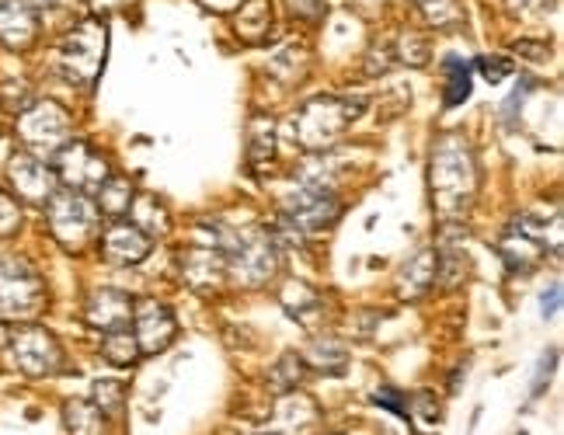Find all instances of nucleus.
Masks as SVG:
<instances>
[{"label":"nucleus","mask_w":564,"mask_h":435,"mask_svg":"<svg viewBox=\"0 0 564 435\" xmlns=\"http://www.w3.org/2000/svg\"><path fill=\"white\" fill-rule=\"evenodd\" d=\"M477 185H481V174H477L470 143L457 133L440 137L429 161V188H432V206H436V213L446 224L464 220L467 209L474 206Z\"/></svg>","instance_id":"f257e3e1"},{"label":"nucleus","mask_w":564,"mask_h":435,"mask_svg":"<svg viewBox=\"0 0 564 435\" xmlns=\"http://www.w3.org/2000/svg\"><path fill=\"white\" fill-rule=\"evenodd\" d=\"M258 435H275V432H258Z\"/></svg>","instance_id":"79ce46f5"},{"label":"nucleus","mask_w":564,"mask_h":435,"mask_svg":"<svg viewBox=\"0 0 564 435\" xmlns=\"http://www.w3.org/2000/svg\"><path fill=\"white\" fill-rule=\"evenodd\" d=\"M108 53V25L105 18H84L59 39L56 46V67L70 84L91 87L105 70Z\"/></svg>","instance_id":"20e7f679"},{"label":"nucleus","mask_w":564,"mask_h":435,"mask_svg":"<svg viewBox=\"0 0 564 435\" xmlns=\"http://www.w3.org/2000/svg\"><path fill=\"white\" fill-rule=\"evenodd\" d=\"M366 108V98H341V95H317L300 108L293 119V137L303 150H328L338 143Z\"/></svg>","instance_id":"f03ea898"},{"label":"nucleus","mask_w":564,"mask_h":435,"mask_svg":"<svg viewBox=\"0 0 564 435\" xmlns=\"http://www.w3.org/2000/svg\"><path fill=\"white\" fill-rule=\"evenodd\" d=\"M557 311H561V282L554 279V282H551V290H544V296H540V317L551 320Z\"/></svg>","instance_id":"c9c22d12"},{"label":"nucleus","mask_w":564,"mask_h":435,"mask_svg":"<svg viewBox=\"0 0 564 435\" xmlns=\"http://www.w3.org/2000/svg\"><path fill=\"white\" fill-rule=\"evenodd\" d=\"M415 411V418L422 422V425H432L436 428L440 422H443V407H440V401H436V394H429V390H419L415 398H408V415Z\"/></svg>","instance_id":"c756f323"},{"label":"nucleus","mask_w":564,"mask_h":435,"mask_svg":"<svg viewBox=\"0 0 564 435\" xmlns=\"http://www.w3.org/2000/svg\"><path fill=\"white\" fill-rule=\"evenodd\" d=\"M474 70L481 74L488 84H502L506 77H512L516 63H512L509 56H481V59L474 63Z\"/></svg>","instance_id":"7c9ffc66"},{"label":"nucleus","mask_w":564,"mask_h":435,"mask_svg":"<svg viewBox=\"0 0 564 435\" xmlns=\"http://www.w3.org/2000/svg\"><path fill=\"white\" fill-rule=\"evenodd\" d=\"M519 435H527V432H519Z\"/></svg>","instance_id":"37998d69"},{"label":"nucleus","mask_w":564,"mask_h":435,"mask_svg":"<svg viewBox=\"0 0 564 435\" xmlns=\"http://www.w3.org/2000/svg\"><path fill=\"white\" fill-rule=\"evenodd\" d=\"M498 254H502L506 269L512 275H530L533 269H540V261H544V244H540V237L527 233L523 227H509L502 241H498Z\"/></svg>","instance_id":"f3484780"},{"label":"nucleus","mask_w":564,"mask_h":435,"mask_svg":"<svg viewBox=\"0 0 564 435\" xmlns=\"http://www.w3.org/2000/svg\"><path fill=\"white\" fill-rule=\"evenodd\" d=\"M98 195V213H105V216H112V220H122V216L129 213V206H133V199H137V192H133V185H129L126 178H108L101 182V188L95 192Z\"/></svg>","instance_id":"5701e85b"},{"label":"nucleus","mask_w":564,"mask_h":435,"mask_svg":"<svg viewBox=\"0 0 564 435\" xmlns=\"http://www.w3.org/2000/svg\"><path fill=\"white\" fill-rule=\"evenodd\" d=\"M436 286V251H419L415 258L401 269L398 296L401 300H419Z\"/></svg>","instance_id":"6ab92c4d"},{"label":"nucleus","mask_w":564,"mask_h":435,"mask_svg":"<svg viewBox=\"0 0 564 435\" xmlns=\"http://www.w3.org/2000/svg\"><path fill=\"white\" fill-rule=\"evenodd\" d=\"M46 282L25 258H0V320H35L46 311Z\"/></svg>","instance_id":"39448f33"},{"label":"nucleus","mask_w":564,"mask_h":435,"mask_svg":"<svg viewBox=\"0 0 564 435\" xmlns=\"http://www.w3.org/2000/svg\"><path fill=\"white\" fill-rule=\"evenodd\" d=\"M50 220V233L56 237V244L70 254H80L84 248H91L101 233V213L84 192L74 188H56L50 195V203L42 206Z\"/></svg>","instance_id":"7ed1b4c3"},{"label":"nucleus","mask_w":564,"mask_h":435,"mask_svg":"<svg viewBox=\"0 0 564 435\" xmlns=\"http://www.w3.org/2000/svg\"><path fill=\"white\" fill-rule=\"evenodd\" d=\"M227 254V279H234L237 286L258 290L275 275L279 269V244L269 233H234Z\"/></svg>","instance_id":"0eeeda50"},{"label":"nucleus","mask_w":564,"mask_h":435,"mask_svg":"<svg viewBox=\"0 0 564 435\" xmlns=\"http://www.w3.org/2000/svg\"><path fill=\"white\" fill-rule=\"evenodd\" d=\"M98 244H101V254L108 261H116V265H140V261L150 254L154 248V237H147L133 220H116L108 224L101 233H98Z\"/></svg>","instance_id":"ddd939ff"},{"label":"nucleus","mask_w":564,"mask_h":435,"mask_svg":"<svg viewBox=\"0 0 564 435\" xmlns=\"http://www.w3.org/2000/svg\"><path fill=\"white\" fill-rule=\"evenodd\" d=\"M56 182H63L67 188L74 192H84V195H95L101 188V182L108 178V161L98 154V150L91 143L84 140H67L59 150H56Z\"/></svg>","instance_id":"9d476101"},{"label":"nucleus","mask_w":564,"mask_h":435,"mask_svg":"<svg viewBox=\"0 0 564 435\" xmlns=\"http://www.w3.org/2000/svg\"><path fill=\"white\" fill-rule=\"evenodd\" d=\"M380 435H394V432H390V428H380Z\"/></svg>","instance_id":"a19ab883"},{"label":"nucleus","mask_w":564,"mask_h":435,"mask_svg":"<svg viewBox=\"0 0 564 435\" xmlns=\"http://www.w3.org/2000/svg\"><path fill=\"white\" fill-rule=\"evenodd\" d=\"M370 401L380 404V407H387V411H394V415H401V418H408V398L401 394L398 387H380V390H373Z\"/></svg>","instance_id":"72a5a7b5"},{"label":"nucleus","mask_w":564,"mask_h":435,"mask_svg":"<svg viewBox=\"0 0 564 435\" xmlns=\"http://www.w3.org/2000/svg\"><path fill=\"white\" fill-rule=\"evenodd\" d=\"M18 137L29 154L53 157L70 140V116L56 101H29L18 116Z\"/></svg>","instance_id":"6e6552de"},{"label":"nucleus","mask_w":564,"mask_h":435,"mask_svg":"<svg viewBox=\"0 0 564 435\" xmlns=\"http://www.w3.org/2000/svg\"><path fill=\"white\" fill-rule=\"evenodd\" d=\"M21 230V203L14 195L0 192V237H14Z\"/></svg>","instance_id":"473e14b6"},{"label":"nucleus","mask_w":564,"mask_h":435,"mask_svg":"<svg viewBox=\"0 0 564 435\" xmlns=\"http://www.w3.org/2000/svg\"><path fill=\"white\" fill-rule=\"evenodd\" d=\"M519 84H523V87H516V91L509 95V101L502 105V119H506V122H512V119H516V108L523 105V98L530 95V87H533V80H530V77H523Z\"/></svg>","instance_id":"e433bc0d"},{"label":"nucleus","mask_w":564,"mask_h":435,"mask_svg":"<svg viewBox=\"0 0 564 435\" xmlns=\"http://www.w3.org/2000/svg\"><path fill=\"white\" fill-rule=\"evenodd\" d=\"M443 70H446V91H443V105L446 108H457L470 98V87H474V67L457 56H449L443 63Z\"/></svg>","instance_id":"b1692460"},{"label":"nucleus","mask_w":564,"mask_h":435,"mask_svg":"<svg viewBox=\"0 0 564 435\" xmlns=\"http://www.w3.org/2000/svg\"><path fill=\"white\" fill-rule=\"evenodd\" d=\"M303 377H307V362H303V356L296 352H286L275 366H272V373H269V390L272 394H290V390H296L303 383Z\"/></svg>","instance_id":"bb28decb"},{"label":"nucleus","mask_w":564,"mask_h":435,"mask_svg":"<svg viewBox=\"0 0 564 435\" xmlns=\"http://www.w3.org/2000/svg\"><path fill=\"white\" fill-rule=\"evenodd\" d=\"M39 39V14L29 0H0V46L29 53Z\"/></svg>","instance_id":"2eb2a0df"},{"label":"nucleus","mask_w":564,"mask_h":435,"mask_svg":"<svg viewBox=\"0 0 564 435\" xmlns=\"http://www.w3.org/2000/svg\"><path fill=\"white\" fill-rule=\"evenodd\" d=\"M105 418H119L126 407V390L116 380H95V401H91Z\"/></svg>","instance_id":"c85d7f7f"},{"label":"nucleus","mask_w":564,"mask_h":435,"mask_svg":"<svg viewBox=\"0 0 564 435\" xmlns=\"http://www.w3.org/2000/svg\"><path fill=\"white\" fill-rule=\"evenodd\" d=\"M275 157V122L269 116H254L248 122V164L251 171H262Z\"/></svg>","instance_id":"412c9836"},{"label":"nucleus","mask_w":564,"mask_h":435,"mask_svg":"<svg viewBox=\"0 0 564 435\" xmlns=\"http://www.w3.org/2000/svg\"><path fill=\"white\" fill-rule=\"evenodd\" d=\"M8 182L18 195V203H29V206H46L50 195L59 185L56 171L42 157L29 154V150H21V154L8 161Z\"/></svg>","instance_id":"9b49d317"},{"label":"nucleus","mask_w":564,"mask_h":435,"mask_svg":"<svg viewBox=\"0 0 564 435\" xmlns=\"http://www.w3.org/2000/svg\"><path fill=\"white\" fill-rule=\"evenodd\" d=\"M133 335L140 345V356H158L164 348H171L178 335V320L164 303L158 300H140L133 307Z\"/></svg>","instance_id":"f8f14e48"},{"label":"nucleus","mask_w":564,"mask_h":435,"mask_svg":"<svg viewBox=\"0 0 564 435\" xmlns=\"http://www.w3.org/2000/svg\"><path fill=\"white\" fill-rule=\"evenodd\" d=\"M182 265V279L188 282L192 290L209 293L227 279V254L216 244H192L178 254Z\"/></svg>","instance_id":"4468645a"},{"label":"nucleus","mask_w":564,"mask_h":435,"mask_svg":"<svg viewBox=\"0 0 564 435\" xmlns=\"http://www.w3.org/2000/svg\"><path fill=\"white\" fill-rule=\"evenodd\" d=\"M415 8L432 29H460L467 21V11L460 0H415Z\"/></svg>","instance_id":"a878e982"},{"label":"nucleus","mask_w":564,"mask_h":435,"mask_svg":"<svg viewBox=\"0 0 564 435\" xmlns=\"http://www.w3.org/2000/svg\"><path fill=\"white\" fill-rule=\"evenodd\" d=\"M275 418L286 435H311L317 428V404L307 394L290 390V398H282L275 407Z\"/></svg>","instance_id":"a211bd4d"},{"label":"nucleus","mask_w":564,"mask_h":435,"mask_svg":"<svg viewBox=\"0 0 564 435\" xmlns=\"http://www.w3.org/2000/svg\"><path fill=\"white\" fill-rule=\"evenodd\" d=\"M63 422H67L70 435H105L108 418L91 401H67L63 404Z\"/></svg>","instance_id":"4be33fe9"},{"label":"nucleus","mask_w":564,"mask_h":435,"mask_svg":"<svg viewBox=\"0 0 564 435\" xmlns=\"http://www.w3.org/2000/svg\"><path fill=\"white\" fill-rule=\"evenodd\" d=\"M91 4L98 8V11H119V8H129L133 0H91Z\"/></svg>","instance_id":"ea45409f"},{"label":"nucleus","mask_w":564,"mask_h":435,"mask_svg":"<svg viewBox=\"0 0 564 435\" xmlns=\"http://www.w3.org/2000/svg\"><path fill=\"white\" fill-rule=\"evenodd\" d=\"M4 352L18 373H25L32 380L56 377L63 369V348H59L56 335L39 328V324H29V320L18 324V328L8 335Z\"/></svg>","instance_id":"423d86ee"},{"label":"nucleus","mask_w":564,"mask_h":435,"mask_svg":"<svg viewBox=\"0 0 564 435\" xmlns=\"http://www.w3.org/2000/svg\"><path fill=\"white\" fill-rule=\"evenodd\" d=\"M554 366H557V348H551V352L540 356V366H536V373H533V383H530V404L544 398V390L554 377Z\"/></svg>","instance_id":"2f4dec72"},{"label":"nucleus","mask_w":564,"mask_h":435,"mask_svg":"<svg viewBox=\"0 0 564 435\" xmlns=\"http://www.w3.org/2000/svg\"><path fill=\"white\" fill-rule=\"evenodd\" d=\"M282 216H290V220L303 233H321V230H328V227L338 224L341 199L324 182L307 178L286 195V203H282Z\"/></svg>","instance_id":"1a4fd4ad"},{"label":"nucleus","mask_w":564,"mask_h":435,"mask_svg":"<svg viewBox=\"0 0 564 435\" xmlns=\"http://www.w3.org/2000/svg\"><path fill=\"white\" fill-rule=\"evenodd\" d=\"M101 356L112 366H133L140 359V345L133 328H119V331H105L101 338Z\"/></svg>","instance_id":"cd10ccee"},{"label":"nucleus","mask_w":564,"mask_h":435,"mask_svg":"<svg viewBox=\"0 0 564 435\" xmlns=\"http://www.w3.org/2000/svg\"><path fill=\"white\" fill-rule=\"evenodd\" d=\"M303 362H307V369H317V373H324V377H341L345 369H349V352H345L341 341L324 335V338H314L307 345Z\"/></svg>","instance_id":"aec40b11"},{"label":"nucleus","mask_w":564,"mask_h":435,"mask_svg":"<svg viewBox=\"0 0 564 435\" xmlns=\"http://www.w3.org/2000/svg\"><path fill=\"white\" fill-rule=\"evenodd\" d=\"M84 320H88L95 331L129 328V320H133V300L122 290H95L88 303H84Z\"/></svg>","instance_id":"dca6fc26"},{"label":"nucleus","mask_w":564,"mask_h":435,"mask_svg":"<svg viewBox=\"0 0 564 435\" xmlns=\"http://www.w3.org/2000/svg\"><path fill=\"white\" fill-rule=\"evenodd\" d=\"M29 4L35 8V14H42V11H46V14H53V11H63V8H70L74 0H29Z\"/></svg>","instance_id":"58836bf2"},{"label":"nucleus","mask_w":564,"mask_h":435,"mask_svg":"<svg viewBox=\"0 0 564 435\" xmlns=\"http://www.w3.org/2000/svg\"><path fill=\"white\" fill-rule=\"evenodd\" d=\"M290 4V14L296 18V21H321L324 14H328V8H324V0H286Z\"/></svg>","instance_id":"f704fd0d"},{"label":"nucleus","mask_w":564,"mask_h":435,"mask_svg":"<svg viewBox=\"0 0 564 435\" xmlns=\"http://www.w3.org/2000/svg\"><path fill=\"white\" fill-rule=\"evenodd\" d=\"M512 8L519 14H547L557 8V0H512Z\"/></svg>","instance_id":"4c0bfd02"},{"label":"nucleus","mask_w":564,"mask_h":435,"mask_svg":"<svg viewBox=\"0 0 564 435\" xmlns=\"http://www.w3.org/2000/svg\"><path fill=\"white\" fill-rule=\"evenodd\" d=\"M272 29V4L269 0H248V4L237 11V32L248 42H262Z\"/></svg>","instance_id":"393cba45"}]
</instances>
